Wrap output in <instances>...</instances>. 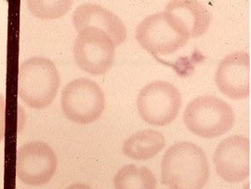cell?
<instances>
[{
	"label": "cell",
	"instance_id": "obj_1",
	"mask_svg": "<svg viewBox=\"0 0 251 189\" xmlns=\"http://www.w3.org/2000/svg\"><path fill=\"white\" fill-rule=\"evenodd\" d=\"M209 179V164L201 147L190 142L171 145L161 163L162 184L170 189H203Z\"/></svg>",
	"mask_w": 251,
	"mask_h": 189
},
{
	"label": "cell",
	"instance_id": "obj_2",
	"mask_svg": "<svg viewBox=\"0 0 251 189\" xmlns=\"http://www.w3.org/2000/svg\"><path fill=\"white\" fill-rule=\"evenodd\" d=\"M60 85L58 69L47 58L33 57L19 67V97L30 108L43 109L49 107L55 99Z\"/></svg>",
	"mask_w": 251,
	"mask_h": 189
},
{
	"label": "cell",
	"instance_id": "obj_3",
	"mask_svg": "<svg viewBox=\"0 0 251 189\" xmlns=\"http://www.w3.org/2000/svg\"><path fill=\"white\" fill-rule=\"evenodd\" d=\"M188 31L179 20L164 10L144 19L136 30V39L152 55L175 54L187 44Z\"/></svg>",
	"mask_w": 251,
	"mask_h": 189
},
{
	"label": "cell",
	"instance_id": "obj_4",
	"mask_svg": "<svg viewBox=\"0 0 251 189\" xmlns=\"http://www.w3.org/2000/svg\"><path fill=\"white\" fill-rule=\"evenodd\" d=\"M183 120L195 135L202 138H216L233 128L234 114L233 108L224 100L205 95L189 103Z\"/></svg>",
	"mask_w": 251,
	"mask_h": 189
},
{
	"label": "cell",
	"instance_id": "obj_5",
	"mask_svg": "<svg viewBox=\"0 0 251 189\" xmlns=\"http://www.w3.org/2000/svg\"><path fill=\"white\" fill-rule=\"evenodd\" d=\"M62 108L64 115L73 122L90 124L96 121L104 111V92L94 81L76 79L64 87Z\"/></svg>",
	"mask_w": 251,
	"mask_h": 189
},
{
	"label": "cell",
	"instance_id": "obj_6",
	"mask_svg": "<svg viewBox=\"0 0 251 189\" xmlns=\"http://www.w3.org/2000/svg\"><path fill=\"white\" fill-rule=\"evenodd\" d=\"M181 106L178 89L167 81H153L140 91L137 108L141 117L153 126H166L177 117Z\"/></svg>",
	"mask_w": 251,
	"mask_h": 189
},
{
	"label": "cell",
	"instance_id": "obj_7",
	"mask_svg": "<svg viewBox=\"0 0 251 189\" xmlns=\"http://www.w3.org/2000/svg\"><path fill=\"white\" fill-rule=\"evenodd\" d=\"M115 45L105 32L87 27L78 32L74 45V58L85 72L94 76L107 73L115 60Z\"/></svg>",
	"mask_w": 251,
	"mask_h": 189
},
{
	"label": "cell",
	"instance_id": "obj_8",
	"mask_svg": "<svg viewBox=\"0 0 251 189\" xmlns=\"http://www.w3.org/2000/svg\"><path fill=\"white\" fill-rule=\"evenodd\" d=\"M57 158L52 148L43 142H31L21 146L16 155V173L24 184L39 187L52 179Z\"/></svg>",
	"mask_w": 251,
	"mask_h": 189
},
{
	"label": "cell",
	"instance_id": "obj_9",
	"mask_svg": "<svg viewBox=\"0 0 251 189\" xmlns=\"http://www.w3.org/2000/svg\"><path fill=\"white\" fill-rule=\"evenodd\" d=\"M216 171L225 182L239 183L251 174V142L243 135L225 138L213 156Z\"/></svg>",
	"mask_w": 251,
	"mask_h": 189
},
{
	"label": "cell",
	"instance_id": "obj_10",
	"mask_svg": "<svg viewBox=\"0 0 251 189\" xmlns=\"http://www.w3.org/2000/svg\"><path fill=\"white\" fill-rule=\"evenodd\" d=\"M215 81L219 90L228 98H247L251 93L250 55L245 52L228 54L218 66Z\"/></svg>",
	"mask_w": 251,
	"mask_h": 189
},
{
	"label": "cell",
	"instance_id": "obj_11",
	"mask_svg": "<svg viewBox=\"0 0 251 189\" xmlns=\"http://www.w3.org/2000/svg\"><path fill=\"white\" fill-rule=\"evenodd\" d=\"M73 24L77 32L87 27L102 30L112 39L115 48L121 45L126 37V29L122 21L112 11L92 3L78 6L73 13Z\"/></svg>",
	"mask_w": 251,
	"mask_h": 189
},
{
	"label": "cell",
	"instance_id": "obj_12",
	"mask_svg": "<svg viewBox=\"0 0 251 189\" xmlns=\"http://www.w3.org/2000/svg\"><path fill=\"white\" fill-rule=\"evenodd\" d=\"M165 10L179 20V23L188 31L190 37L203 36L210 26V13L198 1H171Z\"/></svg>",
	"mask_w": 251,
	"mask_h": 189
},
{
	"label": "cell",
	"instance_id": "obj_13",
	"mask_svg": "<svg viewBox=\"0 0 251 189\" xmlns=\"http://www.w3.org/2000/svg\"><path fill=\"white\" fill-rule=\"evenodd\" d=\"M166 144L161 133L155 130H143L130 136L124 144L123 152L135 161H148L159 153Z\"/></svg>",
	"mask_w": 251,
	"mask_h": 189
},
{
	"label": "cell",
	"instance_id": "obj_14",
	"mask_svg": "<svg viewBox=\"0 0 251 189\" xmlns=\"http://www.w3.org/2000/svg\"><path fill=\"white\" fill-rule=\"evenodd\" d=\"M114 186L116 189H156V178L147 167L128 164L117 171Z\"/></svg>",
	"mask_w": 251,
	"mask_h": 189
},
{
	"label": "cell",
	"instance_id": "obj_15",
	"mask_svg": "<svg viewBox=\"0 0 251 189\" xmlns=\"http://www.w3.org/2000/svg\"><path fill=\"white\" fill-rule=\"evenodd\" d=\"M73 1H40L30 0L27 1V6L30 11L40 19L60 18L65 14L72 6Z\"/></svg>",
	"mask_w": 251,
	"mask_h": 189
},
{
	"label": "cell",
	"instance_id": "obj_16",
	"mask_svg": "<svg viewBox=\"0 0 251 189\" xmlns=\"http://www.w3.org/2000/svg\"><path fill=\"white\" fill-rule=\"evenodd\" d=\"M5 115H6V102L2 94H0V141L5 136Z\"/></svg>",
	"mask_w": 251,
	"mask_h": 189
},
{
	"label": "cell",
	"instance_id": "obj_17",
	"mask_svg": "<svg viewBox=\"0 0 251 189\" xmlns=\"http://www.w3.org/2000/svg\"><path fill=\"white\" fill-rule=\"evenodd\" d=\"M66 189H92L90 186L86 185V184H82V183H75L73 184L70 187H68Z\"/></svg>",
	"mask_w": 251,
	"mask_h": 189
},
{
	"label": "cell",
	"instance_id": "obj_18",
	"mask_svg": "<svg viewBox=\"0 0 251 189\" xmlns=\"http://www.w3.org/2000/svg\"><path fill=\"white\" fill-rule=\"evenodd\" d=\"M250 189V184H249V185H248V186H247V188H246V187H245V189Z\"/></svg>",
	"mask_w": 251,
	"mask_h": 189
}]
</instances>
